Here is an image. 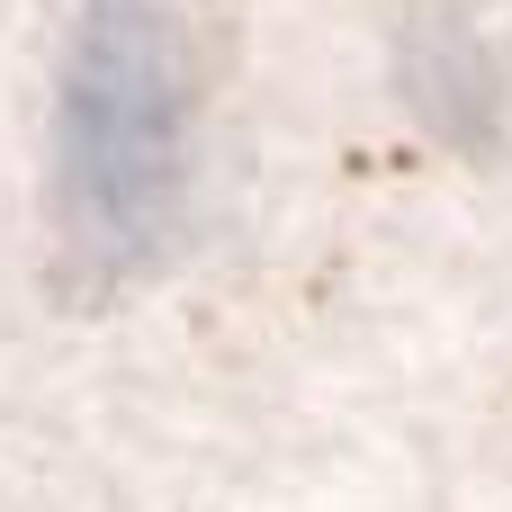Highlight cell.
Masks as SVG:
<instances>
[{
    "instance_id": "6da1fadb",
    "label": "cell",
    "mask_w": 512,
    "mask_h": 512,
    "mask_svg": "<svg viewBox=\"0 0 512 512\" xmlns=\"http://www.w3.org/2000/svg\"><path fill=\"white\" fill-rule=\"evenodd\" d=\"M189 162V63L162 0H81L54 126L63 243L90 270H126L171 234Z\"/></svg>"
}]
</instances>
